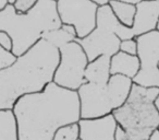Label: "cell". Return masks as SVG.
I'll use <instances>...</instances> for the list:
<instances>
[{"label": "cell", "mask_w": 159, "mask_h": 140, "mask_svg": "<svg viewBox=\"0 0 159 140\" xmlns=\"http://www.w3.org/2000/svg\"><path fill=\"white\" fill-rule=\"evenodd\" d=\"M12 111L18 123L19 140H52L60 127L81 119L77 91L55 82L42 92L20 98Z\"/></svg>", "instance_id": "6da1fadb"}, {"label": "cell", "mask_w": 159, "mask_h": 140, "mask_svg": "<svg viewBox=\"0 0 159 140\" xmlns=\"http://www.w3.org/2000/svg\"><path fill=\"white\" fill-rule=\"evenodd\" d=\"M60 62V51L40 40L9 68L0 71V111L13 109L20 98L42 92L50 82Z\"/></svg>", "instance_id": "7a4b0ae2"}, {"label": "cell", "mask_w": 159, "mask_h": 140, "mask_svg": "<svg viewBox=\"0 0 159 140\" xmlns=\"http://www.w3.org/2000/svg\"><path fill=\"white\" fill-rule=\"evenodd\" d=\"M61 19L56 0H39L27 13H18L13 5L0 12V31H5L13 41L12 53L24 55L43 37L45 32L60 29Z\"/></svg>", "instance_id": "3957f363"}, {"label": "cell", "mask_w": 159, "mask_h": 140, "mask_svg": "<svg viewBox=\"0 0 159 140\" xmlns=\"http://www.w3.org/2000/svg\"><path fill=\"white\" fill-rule=\"evenodd\" d=\"M158 94L159 88L133 84L126 102L112 113L118 123L116 140H149L159 126Z\"/></svg>", "instance_id": "277c9868"}, {"label": "cell", "mask_w": 159, "mask_h": 140, "mask_svg": "<svg viewBox=\"0 0 159 140\" xmlns=\"http://www.w3.org/2000/svg\"><path fill=\"white\" fill-rule=\"evenodd\" d=\"M60 51V62L53 77V82L59 87L77 91L85 80V70L89 58L77 41L66 45Z\"/></svg>", "instance_id": "5b68a950"}, {"label": "cell", "mask_w": 159, "mask_h": 140, "mask_svg": "<svg viewBox=\"0 0 159 140\" xmlns=\"http://www.w3.org/2000/svg\"><path fill=\"white\" fill-rule=\"evenodd\" d=\"M98 6L91 0H57V9L62 24L72 25L77 40L86 37L95 30Z\"/></svg>", "instance_id": "8992f818"}, {"label": "cell", "mask_w": 159, "mask_h": 140, "mask_svg": "<svg viewBox=\"0 0 159 140\" xmlns=\"http://www.w3.org/2000/svg\"><path fill=\"white\" fill-rule=\"evenodd\" d=\"M136 41L141 70L133 82L146 88H159V31L137 36Z\"/></svg>", "instance_id": "52a82bcc"}, {"label": "cell", "mask_w": 159, "mask_h": 140, "mask_svg": "<svg viewBox=\"0 0 159 140\" xmlns=\"http://www.w3.org/2000/svg\"><path fill=\"white\" fill-rule=\"evenodd\" d=\"M81 103V118L93 119L112 114L113 109L106 85L86 82L77 90Z\"/></svg>", "instance_id": "ba28073f"}, {"label": "cell", "mask_w": 159, "mask_h": 140, "mask_svg": "<svg viewBox=\"0 0 159 140\" xmlns=\"http://www.w3.org/2000/svg\"><path fill=\"white\" fill-rule=\"evenodd\" d=\"M86 54L89 61H93L100 56L112 57L120 51L121 40L109 30L96 25L95 30L84 38L76 40Z\"/></svg>", "instance_id": "9c48e42d"}, {"label": "cell", "mask_w": 159, "mask_h": 140, "mask_svg": "<svg viewBox=\"0 0 159 140\" xmlns=\"http://www.w3.org/2000/svg\"><path fill=\"white\" fill-rule=\"evenodd\" d=\"M80 140H116L118 123L113 114L79 122Z\"/></svg>", "instance_id": "30bf717a"}, {"label": "cell", "mask_w": 159, "mask_h": 140, "mask_svg": "<svg viewBox=\"0 0 159 140\" xmlns=\"http://www.w3.org/2000/svg\"><path fill=\"white\" fill-rule=\"evenodd\" d=\"M159 23V0L145 1L142 0L136 5L134 23L132 30L135 36L156 31Z\"/></svg>", "instance_id": "8fae6325"}, {"label": "cell", "mask_w": 159, "mask_h": 140, "mask_svg": "<svg viewBox=\"0 0 159 140\" xmlns=\"http://www.w3.org/2000/svg\"><path fill=\"white\" fill-rule=\"evenodd\" d=\"M96 25L102 27L105 29L111 31L121 41L130 40V38H136L132 27H125L124 24H122L118 20L117 17L115 16V13H113V11L111 10L109 5L102 6V7L98 8Z\"/></svg>", "instance_id": "7c38bea8"}, {"label": "cell", "mask_w": 159, "mask_h": 140, "mask_svg": "<svg viewBox=\"0 0 159 140\" xmlns=\"http://www.w3.org/2000/svg\"><path fill=\"white\" fill-rule=\"evenodd\" d=\"M141 70V61L139 56L129 55L123 51H119L110 59V74L121 75L130 79H134Z\"/></svg>", "instance_id": "4fadbf2b"}, {"label": "cell", "mask_w": 159, "mask_h": 140, "mask_svg": "<svg viewBox=\"0 0 159 140\" xmlns=\"http://www.w3.org/2000/svg\"><path fill=\"white\" fill-rule=\"evenodd\" d=\"M133 84H134L133 80L128 77L121 75H113L110 77L107 83V89L115 111L126 102L128 98L130 96Z\"/></svg>", "instance_id": "5bb4252c"}, {"label": "cell", "mask_w": 159, "mask_h": 140, "mask_svg": "<svg viewBox=\"0 0 159 140\" xmlns=\"http://www.w3.org/2000/svg\"><path fill=\"white\" fill-rule=\"evenodd\" d=\"M110 59L108 56H100L93 61H89L85 70L86 82L106 85L111 77Z\"/></svg>", "instance_id": "9a60e30c"}, {"label": "cell", "mask_w": 159, "mask_h": 140, "mask_svg": "<svg viewBox=\"0 0 159 140\" xmlns=\"http://www.w3.org/2000/svg\"><path fill=\"white\" fill-rule=\"evenodd\" d=\"M42 40H45L50 45L60 49L70 43L75 42L77 40V34L72 25L62 24L60 29L45 32L43 34Z\"/></svg>", "instance_id": "2e32d148"}, {"label": "cell", "mask_w": 159, "mask_h": 140, "mask_svg": "<svg viewBox=\"0 0 159 140\" xmlns=\"http://www.w3.org/2000/svg\"><path fill=\"white\" fill-rule=\"evenodd\" d=\"M0 140H19L18 123L12 109L0 111Z\"/></svg>", "instance_id": "e0dca14e"}, {"label": "cell", "mask_w": 159, "mask_h": 140, "mask_svg": "<svg viewBox=\"0 0 159 140\" xmlns=\"http://www.w3.org/2000/svg\"><path fill=\"white\" fill-rule=\"evenodd\" d=\"M109 6H110L115 16L117 17L118 20L122 24L129 27H133L135 13H136V5L123 2V1H118V0H110Z\"/></svg>", "instance_id": "ac0fdd59"}, {"label": "cell", "mask_w": 159, "mask_h": 140, "mask_svg": "<svg viewBox=\"0 0 159 140\" xmlns=\"http://www.w3.org/2000/svg\"><path fill=\"white\" fill-rule=\"evenodd\" d=\"M52 140H80L79 123L60 127L55 133Z\"/></svg>", "instance_id": "d6986e66"}, {"label": "cell", "mask_w": 159, "mask_h": 140, "mask_svg": "<svg viewBox=\"0 0 159 140\" xmlns=\"http://www.w3.org/2000/svg\"><path fill=\"white\" fill-rule=\"evenodd\" d=\"M16 58L18 57L12 51H7L0 45V71L12 66L16 61Z\"/></svg>", "instance_id": "ffe728a7"}, {"label": "cell", "mask_w": 159, "mask_h": 140, "mask_svg": "<svg viewBox=\"0 0 159 140\" xmlns=\"http://www.w3.org/2000/svg\"><path fill=\"white\" fill-rule=\"evenodd\" d=\"M39 0H16L13 7L18 13H27L31 9H33Z\"/></svg>", "instance_id": "44dd1931"}, {"label": "cell", "mask_w": 159, "mask_h": 140, "mask_svg": "<svg viewBox=\"0 0 159 140\" xmlns=\"http://www.w3.org/2000/svg\"><path fill=\"white\" fill-rule=\"evenodd\" d=\"M120 51H123V53L129 54V55L137 56V53H139V45H137L136 38H130V40L121 41Z\"/></svg>", "instance_id": "7402d4cb"}, {"label": "cell", "mask_w": 159, "mask_h": 140, "mask_svg": "<svg viewBox=\"0 0 159 140\" xmlns=\"http://www.w3.org/2000/svg\"><path fill=\"white\" fill-rule=\"evenodd\" d=\"M0 45L5 49L9 51H12L13 48V41H12L11 36L5 31H0Z\"/></svg>", "instance_id": "603a6c76"}, {"label": "cell", "mask_w": 159, "mask_h": 140, "mask_svg": "<svg viewBox=\"0 0 159 140\" xmlns=\"http://www.w3.org/2000/svg\"><path fill=\"white\" fill-rule=\"evenodd\" d=\"M91 1H93L94 3H96L98 7L107 6V5H109V2H110V0H91Z\"/></svg>", "instance_id": "cb8c5ba5"}, {"label": "cell", "mask_w": 159, "mask_h": 140, "mask_svg": "<svg viewBox=\"0 0 159 140\" xmlns=\"http://www.w3.org/2000/svg\"><path fill=\"white\" fill-rule=\"evenodd\" d=\"M8 5H10L9 0H0V12L2 11V10H5Z\"/></svg>", "instance_id": "d4e9b609"}, {"label": "cell", "mask_w": 159, "mask_h": 140, "mask_svg": "<svg viewBox=\"0 0 159 140\" xmlns=\"http://www.w3.org/2000/svg\"><path fill=\"white\" fill-rule=\"evenodd\" d=\"M118 1H123V2H129V3H133V5H137L139 2H141L142 0H118Z\"/></svg>", "instance_id": "484cf974"}, {"label": "cell", "mask_w": 159, "mask_h": 140, "mask_svg": "<svg viewBox=\"0 0 159 140\" xmlns=\"http://www.w3.org/2000/svg\"><path fill=\"white\" fill-rule=\"evenodd\" d=\"M149 140H159V131L156 130L154 133H152V136L149 138Z\"/></svg>", "instance_id": "4316f807"}, {"label": "cell", "mask_w": 159, "mask_h": 140, "mask_svg": "<svg viewBox=\"0 0 159 140\" xmlns=\"http://www.w3.org/2000/svg\"><path fill=\"white\" fill-rule=\"evenodd\" d=\"M155 106H156L157 111H158V113H159V94H158V96H157L156 100H155Z\"/></svg>", "instance_id": "83f0119b"}, {"label": "cell", "mask_w": 159, "mask_h": 140, "mask_svg": "<svg viewBox=\"0 0 159 140\" xmlns=\"http://www.w3.org/2000/svg\"><path fill=\"white\" fill-rule=\"evenodd\" d=\"M14 1H16V0H9V3H10V5H13ZM56 1H57V0H56Z\"/></svg>", "instance_id": "f1b7e54d"}, {"label": "cell", "mask_w": 159, "mask_h": 140, "mask_svg": "<svg viewBox=\"0 0 159 140\" xmlns=\"http://www.w3.org/2000/svg\"><path fill=\"white\" fill-rule=\"evenodd\" d=\"M145 1H154V0H145Z\"/></svg>", "instance_id": "f546056e"}, {"label": "cell", "mask_w": 159, "mask_h": 140, "mask_svg": "<svg viewBox=\"0 0 159 140\" xmlns=\"http://www.w3.org/2000/svg\"><path fill=\"white\" fill-rule=\"evenodd\" d=\"M157 30H158V31H159V23H158V27H157Z\"/></svg>", "instance_id": "4dcf8cb0"}, {"label": "cell", "mask_w": 159, "mask_h": 140, "mask_svg": "<svg viewBox=\"0 0 159 140\" xmlns=\"http://www.w3.org/2000/svg\"><path fill=\"white\" fill-rule=\"evenodd\" d=\"M157 130H158V131H159V126H158V129H157Z\"/></svg>", "instance_id": "1f68e13d"}, {"label": "cell", "mask_w": 159, "mask_h": 140, "mask_svg": "<svg viewBox=\"0 0 159 140\" xmlns=\"http://www.w3.org/2000/svg\"><path fill=\"white\" fill-rule=\"evenodd\" d=\"M158 68H159V65H158Z\"/></svg>", "instance_id": "d6a6232c"}]
</instances>
